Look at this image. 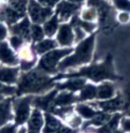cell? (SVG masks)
<instances>
[{
  "instance_id": "836d02e7",
  "label": "cell",
  "mask_w": 130,
  "mask_h": 133,
  "mask_svg": "<svg viewBox=\"0 0 130 133\" xmlns=\"http://www.w3.org/2000/svg\"><path fill=\"white\" fill-rule=\"evenodd\" d=\"M41 1V2L43 3H45V4H48V5H54L56 2H57L58 0H39Z\"/></svg>"
},
{
  "instance_id": "e0dca14e",
  "label": "cell",
  "mask_w": 130,
  "mask_h": 133,
  "mask_svg": "<svg viewBox=\"0 0 130 133\" xmlns=\"http://www.w3.org/2000/svg\"><path fill=\"white\" fill-rule=\"evenodd\" d=\"M119 118V115H116L113 120L109 122L106 126H104L103 129H101L99 132L100 133H109L110 131H112L113 129H114L117 125V122H118V120Z\"/></svg>"
},
{
  "instance_id": "7a4b0ae2",
  "label": "cell",
  "mask_w": 130,
  "mask_h": 133,
  "mask_svg": "<svg viewBox=\"0 0 130 133\" xmlns=\"http://www.w3.org/2000/svg\"><path fill=\"white\" fill-rule=\"evenodd\" d=\"M48 78L38 72H31L24 77L20 84V92L27 93L28 91H38L46 85Z\"/></svg>"
},
{
  "instance_id": "e575fe53",
  "label": "cell",
  "mask_w": 130,
  "mask_h": 133,
  "mask_svg": "<svg viewBox=\"0 0 130 133\" xmlns=\"http://www.w3.org/2000/svg\"><path fill=\"white\" fill-rule=\"evenodd\" d=\"M84 16H85L86 18L90 19V18H92L94 16V13H93V12H88L87 13V15H85Z\"/></svg>"
},
{
  "instance_id": "f1b7e54d",
  "label": "cell",
  "mask_w": 130,
  "mask_h": 133,
  "mask_svg": "<svg viewBox=\"0 0 130 133\" xmlns=\"http://www.w3.org/2000/svg\"><path fill=\"white\" fill-rule=\"evenodd\" d=\"M122 125L125 130L130 131V119H126L122 122Z\"/></svg>"
},
{
  "instance_id": "8992f818",
  "label": "cell",
  "mask_w": 130,
  "mask_h": 133,
  "mask_svg": "<svg viewBox=\"0 0 130 133\" xmlns=\"http://www.w3.org/2000/svg\"><path fill=\"white\" fill-rule=\"evenodd\" d=\"M30 14L35 22H41L51 14V10L48 9H42L37 3L32 1L30 5Z\"/></svg>"
},
{
  "instance_id": "d6a6232c",
  "label": "cell",
  "mask_w": 130,
  "mask_h": 133,
  "mask_svg": "<svg viewBox=\"0 0 130 133\" xmlns=\"http://www.w3.org/2000/svg\"><path fill=\"white\" fill-rule=\"evenodd\" d=\"M128 18H129V15L126 13H122L119 15V19L122 22H126V21L128 20Z\"/></svg>"
},
{
  "instance_id": "d4e9b609",
  "label": "cell",
  "mask_w": 130,
  "mask_h": 133,
  "mask_svg": "<svg viewBox=\"0 0 130 133\" xmlns=\"http://www.w3.org/2000/svg\"><path fill=\"white\" fill-rule=\"evenodd\" d=\"M114 2L118 9L130 11V2L129 0H114Z\"/></svg>"
},
{
  "instance_id": "9c48e42d",
  "label": "cell",
  "mask_w": 130,
  "mask_h": 133,
  "mask_svg": "<svg viewBox=\"0 0 130 133\" xmlns=\"http://www.w3.org/2000/svg\"><path fill=\"white\" fill-rule=\"evenodd\" d=\"M10 103L9 101L0 103V125L5 124L10 119Z\"/></svg>"
},
{
  "instance_id": "83f0119b",
  "label": "cell",
  "mask_w": 130,
  "mask_h": 133,
  "mask_svg": "<svg viewBox=\"0 0 130 133\" xmlns=\"http://www.w3.org/2000/svg\"><path fill=\"white\" fill-rule=\"evenodd\" d=\"M15 131V126L8 125L0 130V133H13Z\"/></svg>"
},
{
  "instance_id": "8fae6325",
  "label": "cell",
  "mask_w": 130,
  "mask_h": 133,
  "mask_svg": "<svg viewBox=\"0 0 130 133\" xmlns=\"http://www.w3.org/2000/svg\"><path fill=\"white\" fill-rule=\"evenodd\" d=\"M43 124V119H42V116L40 113V112L38 110H35L31 117V119L29 121V129H37L39 130Z\"/></svg>"
},
{
  "instance_id": "7c38bea8",
  "label": "cell",
  "mask_w": 130,
  "mask_h": 133,
  "mask_svg": "<svg viewBox=\"0 0 130 133\" xmlns=\"http://www.w3.org/2000/svg\"><path fill=\"white\" fill-rule=\"evenodd\" d=\"M17 74L16 69H4L0 70V80L12 83L15 81Z\"/></svg>"
},
{
  "instance_id": "9a60e30c",
  "label": "cell",
  "mask_w": 130,
  "mask_h": 133,
  "mask_svg": "<svg viewBox=\"0 0 130 133\" xmlns=\"http://www.w3.org/2000/svg\"><path fill=\"white\" fill-rule=\"evenodd\" d=\"M95 95H96V88L91 85H88L82 92L80 97L82 99H92L95 96Z\"/></svg>"
},
{
  "instance_id": "f546056e",
  "label": "cell",
  "mask_w": 130,
  "mask_h": 133,
  "mask_svg": "<svg viewBox=\"0 0 130 133\" xmlns=\"http://www.w3.org/2000/svg\"><path fill=\"white\" fill-rule=\"evenodd\" d=\"M77 131H75V130H72L70 129H68V128H63L61 129L60 131H58L57 133H77Z\"/></svg>"
},
{
  "instance_id": "603a6c76",
  "label": "cell",
  "mask_w": 130,
  "mask_h": 133,
  "mask_svg": "<svg viewBox=\"0 0 130 133\" xmlns=\"http://www.w3.org/2000/svg\"><path fill=\"white\" fill-rule=\"evenodd\" d=\"M28 20L25 19L22 24L17 25L16 27H15V32H17L18 34L23 35L24 36H28Z\"/></svg>"
},
{
  "instance_id": "cb8c5ba5",
  "label": "cell",
  "mask_w": 130,
  "mask_h": 133,
  "mask_svg": "<svg viewBox=\"0 0 130 133\" xmlns=\"http://www.w3.org/2000/svg\"><path fill=\"white\" fill-rule=\"evenodd\" d=\"M78 112L85 118H91L95 115V112L92 110L90 108L86 106H79L77 107Z\"/></svg>"
},
{
  "instance_id": "d6986e66",
  "label": "cell",
  "mask_w": 130,
  "mask_h": 133,
  "mask_svg": "<svg viewBox=\"0 0 130 133\" xmlns=\"http://www.w3.org/2000/svg\"><path fill=\"white\" fill-rule=\"evenodd\" d=\"M73 100H74V97L72 94L70 93L63 94V95H61L59 97H57L55 103L57 105H66V104L70 103Z\"/></svg>"
},
{
  "instance_id": "f35d334b",
  "label": "cell",
  "mask_w": 130,
  "mask_h": 133,
  "mask_svg": "<svg viewBox=\"0 0 130 133\" xmlns=\"http://www.w3.org/2000/svg\"><path fill=\"white\" fill-rule=\"evenodd\" d=\"M116 133H121V132H116Z\"/></svg>"
},
{
  "instance_id": "30bf717a",
  "label": "cell",
  "mask_w": 130,
  "mask_h": 133,
  "mask_svg": "<svg viewBox=\"0 0 130 133\" xmlns=\"http://www.w3.org/2000/svg\"><path fill=\"white\" fill-rule=\"evenodd\" d=\"M72 38H73V35H72L70 27L68 25H64L61 28V31L58 35V39L60 41V42L62 44H67L70 43Z\"/></svg>"
},
{
  "instance_id": "6da1fadb",
  "label": "cell",
  "mask_w": 130,
  "mask_h": 133,
  "mask_svg": "<svg viewBox=\"0 0 130 133\" xmlns=\"http://www.w3.org/2000/svg\"><path fill=\"white\" fill-rule=\"evenodd\" d=\"M93 39L94 35L81 43L77 49L76 54L74 56L67 58L63 63L61 64L60 67L61 68L63 66L64 68L65 66L74 65L83 62H87L90 59L91 51L93 45Z\"/></svg>"
},
{
  "instance_id": "2e32d148",
  "label": "cell",
  "mask_w": 130,
  "mask_h": 133,
  "mask_svg": "<svg viewBox=\"0 0 130 133\" xmlns=\"http://www.w3.org/2000/svg\"><path fill=\"white\" fill-rule=\"evenodd\" d=\"M121 103L119 101V99H116L114 100L109 101V102H106V103H100V107L105 110H114L116 109L117 108L120 107Z\"/></svg>"
},
{
  "instance_id": "3957f363",
  "label": "cell",
  "mask_w": 130,
  "mask_h": 133,
  "mask_svg": "<svg viewBox=\"0 0 130 133\" xmlns=\"http://www.w3.org/2000/svg\"><path fill=\"white\" fill-rule=\"evenodd\" d=\"M78 75H86L93 80L98 81L106 78H114L115 76L113 75V72L111 71L110 62L107 61L106 64L94 66L82 70L78 74L69 75V77H76Z\"/></svg>"
},
{
  "instance_id": "7402d4cb",
  "label": "cell",
  "mask_w": 130,
  "mask_h": 133,
  "mask_svg": "<svg viewBox=\"0 0 130 133\" xmlns=\"http://www.w3.org/2000/svg\"><path fill=\"white\" fill-rule=\"evenodd\" d=\"M77 7L76 5H70V4H67L65 2L61 3L60 5H59V9L61 10V15H63L64 16V15H69L70 13H71L74 10H75Z\"/></svg>"
},
{
  "instance_id": "ba28073f",
  "label": "cell",
  "mask_w": 130,
  "mask_h": 133,
  "mask_svg": "<svg viewBox=\"0 0 130 133\" xmlns=\"http://www.w3.org/2000/svg\"><path fill=\"white\" fill-rule=\"evenodd\" d=\"M0 59L8 64H13L15 61L13 54L5 43L0 44Z\"/></svg>"
},
{
  "instance_id": "44dd1931",
  "label": "cell",
  "mask_w": 130,
  "mask_h": 133,
  "mask_svg": "<svg viewBox=\"0 0 130 133\" xmlns=\"http://www.w3.org/2000/svg\"><path fill=\"white\" fill-rule=\"evenodd\" d=\"M56 28H57V17L54 16L49 22H48L45 25L44 29L48 35H51L55 32Z\"/></svg>"
},
{
  "instance_id": "d590c367",
  "label": "cell",
  "mask_w": 130,
  "mask_h": 133,
  "mask_svg": "<svg viewBox=\"0 0 130 133\" xmlns=\"http://www.w3.org/2000/svg\"><path fill=\"white\" fill-rule=\"evenodd\" d=\"M28 133H39V130L37 129H29Z\"/></svg>"
},
{
  "instance_id": "4316f807",
  "label": "cell",
  "mask_w": 130,
  "mask_h": 133,
  "mask_svg": "<svg viewBox=\"0 0 130 133\" xmlns=\"http://www.w3.org/2000/svg\"><path fill=\"white\" fill-rule=\"evenodd\" d=\"M32 36L35 40H41L43 38V31L40 27L37 25L32 27Z\"/></svg>"
},
{
  "instance_id": "1f68e13d",
  "label": "cell",
  "mask_w": 130,
  "mask_h": 133,
  "mask_svg": "<svg viewBox=\"0 0 130 133\" xmlns=\"http://www.w3.org/2000/svg\"><path fill=\"white\" fill-rule=\"evenodd\" d=\"M5 35H6V31H5V28L0 25V39L4 38Z\"/></svg>"
},
{
  "instance_id": "4dcf8cb0",
  "label": "cell",
  "mask_w": 130,
  "mask_h": 133,
  "mask_svg": "<svg viewBox=\"0 0 130 133\" xmlns=\"http://www.w3.org/2000/svg\"><path fill=\"white\" fill-rule=\"evenodd\" d=\"M20 43H21V40L18 38L14 37L13 38H12V44L15 48H17L20 44Z\"/></svg>"
},
{
  "instance_id": "ac0fdd59",
  "label": "cell",
  "mask_w": 130,
  "mask_h": 133,
  "mask_svg": "<svg viewBox=\"0 0 130 133\" xmlns=\"http://www.w3.org/2000/svg\"><path fill=\"white\" fill-rule=\"evenodd\" d=\"M54 47V42L53 41L47 40L38 44L36 47V50L38 51V53H43L44 51Z\"/></svg>"
},
{
  "instance_id": "74e56055",
  "label": "cell",
  "mask_w": 130,
  "mask_h": 133,
  "mask_svg": "<svg viewBox=\"0 0 130 133\" xmlns=\"http://www.w3.org/2000/svg\"><path fill=\"white\" fill-rule=\"evenodd\" d=\"M0 99H1V96H0Z\"/></svg>"
},
{
  "instance_id": "4fadbf2b",
  "label": "cell",
  "mask_w": 130,
  "mask_h": 133,
  "mask_svg": "<svg viewBox=\"0 0 130 133\" xmlns=\"http://www.w3.org/2000/svg\"><path fill=\"white\" fill-rule=\"evenodd\" d=\"M113 94V88L109 84H104L99 88V97L101 99L109 98Z\"/></svg>"
},
{
  "instance_id": "5b68a950",
  "label": "cell",
  "mask_w": 130,
  "mask_h": 133,
  "mask_svg": "<svg viewBox=\"0 0 130 133\" xmlns=\"http://www.w3.org/2000/svg\"><path fill=\"white\" fill-rule=\"evenodd\" d=\"M31 97H28L22 100L16 109L15 122L17 124H22L25 122L29 116V103Z\"/></svg>"
},
{
  "instance_id": "484cf974",
  "label": "cell",
  "mask_w": 130,
  "mask_h": 133,
  "mask_svg": "<svg viewBox=\"0 0 130 133\" xmlns=\"http://www.w3.org/2000/svg\"><path fill=\"white\" fill-rule=\"evenodd\" d=\"M108 119H109V116L100 113V114H98L96 116H95V118L92 120L91 123H93L96 125H99L103 124L106 120H108Z\"/></svg>"
},
{
  "instance_id": "52a82bcc",
  "label": "cell",
  "mask_w": 130,
  "mask_h": 133,
  "mask_svg": "<svg viewBox=\"0 0 130 133\" xmlns=\"http://www.w3.org/2000/svg\"><path fill=\"white\" fill-rule=\"evenodd\" d=\"M45 118H46V125L43 133H54L60 129L61 123L58 120L56 119L55 118H54L53 116L48 114L45 115Z\"/></svg>"
},
{
  "instance_id": "5bb4252c",
  "label": "cell",
  "mask_w": 130,
  "mask_h": 133,
  "mask_svg": "<svg viewBox=\"0 0 130 133\" xmlns=\"http://www.w3.org/2000/svg\"><path fill=\"white\" fill-rule=\"evenodd\" d=\"M84 83H85L84 80H70V81L67 82V83L62 85L61 88H69V89H71V90H77V89L80 88L81 87H83Z\"/></svg>"
},
{
  "instance_id": "8d00e7d4",
  "label": "cell",
  "mask_w": 130,
  "mask_h": 133,
  "mask_svg": "<svg viewBox=\"0 0 130 133\" xmlns=\"http://www.w3.org/2000/svg\"><path fill=\"white\" fill-rule=\"evenodd\" d=\"M18 133H25V129H22L19 131V132Z\"/></svg>"
},
{
  "instance_id": "277c9868",
  "label": "cell",
  "mask_w": 130,
  "mask_h": 133,
  "mask_svg": "<svg viewBox=\"0 0 130 133\" xmlns=\"http://www.w3.org/2000/svg\"><path fill=\"white\" fill-rule=\"evenodd\" d=\"M71 52V50H63V51H54L43 57L41 61L40 66L43 69L51 71L54 69L58 60L64 55Z\"/></svg>"
},
{
  "instance_id": "ffe728a7",
  "label": "cell",
  "mask_w": 130,
  "mask_h": 133,
  "mask_svg": "<svg viewBox=\"0 0 130 133\" xmlns=\"http://www.w3.org/2000/svg\"><path fill=\"white\" fill-rule=\"evenodd\" d=\"M55 93H56V91H54L53 93L49 94L48 96H45V97H44L42 99H37V103H38L37 105L38 107H41L42 109H46L47 107H48V106H49L50 102L52 99V98L54 96Z\"/></svg>"
}]
</instances>
